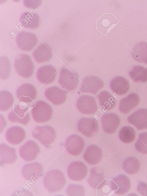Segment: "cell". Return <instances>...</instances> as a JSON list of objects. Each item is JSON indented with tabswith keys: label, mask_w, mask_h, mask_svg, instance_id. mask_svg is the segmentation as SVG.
Wrapping results in <instances>:
<instances>
[{
	"label": "cell",
	"mask_w": 147,
	"mask_h": 196,
	"mask_svg": "<svg viewBox=\"0 0 147 196\" xmlns=\"http://www.w3.org/2000/svg\"><path fill=\"white\" fill-rule=\"evenodd\" d=\"M43 183L45 189L49 192L53 193L61 190L66 183L63 173L59 170H50L45 174Z\"/></svg>",
	"instance_id": "obj_1"
},
{
	"label": "cell",
	"mask_w": 147,
	"mask_h": 196,
	"mask_svg": "<svg viewBox=\"0 0 147 196\" xmlns=\"http://www.w3.org/2000/svg\"><path fill=\"white\" fill-rule=\"evenodd\" d=\"M14 65L17 73L22 77L28 78L32 75L34 65L29 55L23 53L18 54L15 58Z\"/></svg>",
	"instance_id": "obj_2"
},
{
	"label": "cell",
	"mask_w": 147,
	"mask_h": 196,
	"mask_svg": "<svg viewBox=\"0 0 147 196\" xmlns=\"http://www.w3.org/2000/svg\"><path fill=\"white\" fill-rule=\"evenodd\" d=\"M32 136L41 144L48 146L55 140L56 132L54 128L49 125L37 126L32 130Z\"/></svg>",
	"instance_id": "obj_3"
},
{
	"label": "cell",
	"mask_w": 147,
	"mask_h": 196,
	"mask_svg": "<svg viewBox=\"0 0 147 196\" xmlns=\"http://www.w3.org/2000/svg\"><path fill=\"white\" fill-rule=\"evenodd\" d=\"M31 112L34 120L37 122L42 123L47 122L51 119L53 110L47 103L39 101L36 102Z\"/></svg>",
	"instance_id": "obj_4"
},
{
	"label": "cell",
	"mask_w": 147,
	"mask_h": 196,
	"mask_svg": "<svg viewBox=\"0 0 147 196\" xmlns=\"http://www.w3.org/2000/svg\"><path fill=\"white\" fill-rule=\"evenodd\" d=\"M79 81L78 73L63 68L60 72L58 80L59 84L68 91L75 89Z\"/></svg>",
	"instance_id": "obj_5"
},
{
	"label": "cell",
	"mask_w": 147,
	"mask_h": 196,
	"mask_svg": "<svg viewBox=\"0 0 147 196\" xmlns=\"http://www.w3.org/2000/svg\"><path fill=\"white\" fill-rule=\"evenodd\" d=\"M78 131L85 136L92 137L95 136L99 130L98 122L91 118L82 117L77 124Z\"/></svg>",
	"instance_id": "obj_6"
},
{
	"label": "cell",
	"mask_w": 147,
	"mask_h": 196,
	"mask_svg": "<svg viewBox=\"0 0 147 196\" xmlns=\"http://www.w3.org/2000/svg\"><path fill=\"white\" fill-rule=\"evenodd\" d=\"M16 41L19 48L22 51H29L32 50L38 42L37 36L30 32L23 31L16 36Z\"/></svg>",
	"instance_id": "obj_7"
},
{
	"label": "cell",
	"mask_w": 147,
	"mask_h": 196,
	"mask_svg": "<svg viewBox=\"0 0 147 196\" xmlns=\"http://www.w3.org/2000/svg\"><path fill=\"white\" fill-rule=\"evenodd\" d=\"M88 172V169L86 164L80 161L71 162L68 166L67 170L68 177L76 181H81L85 178Z\"/></svg>",
	"instance_id": "obj_8"
},
{
	"label": "cell",
	"mask_w": 147,
	"mask_h": 196,
	"mask_svg": "<svg viewBox=\"0 0 147 196\" xmlns=\"http://www.w3.org/2000/svg\"><path fill=\"white\" fill-rule=\"evenodd\" d=\"M7 118L11 122L26 125L30 120L28 108L19 104L16 105L8 114Z\"/></svg>",
	"instance_id": "obj_9"
},
{
	"label": "cell",
	"mask_w": 147,
	"mask_h": 196,
	"mask_svg": "<svg viewBox=\"0 0 147 196\" xmlns=\"http://www.w3.org/2000/svg\"><path fill=\"white\" fill-rule=\"evenodd\" d=\"M76 106L80 112L87 115L94 114L98 109L95 99L91 96L87 95H82L78 98Z\"/></svg>",
	"instance_id": "obj_10"
},
{
	"label": "cell",
	"mask_w": 147,
	"mask_h": 196,
	"mask_svg": "<svg viewBox=\"0 0 147 196\" xmlns=\"http://www.w3.org/2000/svg\"><path fill=\"white\" fill-rule=\"evenodd\" d=\"M104 86L103 80L95 76H88L83 79L80 91L82 93H89L95 95Z\"/></svg>",
	"instance_id": "obj_11"
},
{
	"label": "cell",
	"mask_w": 147,
	"mask_h": 196,
	"mask_svg": "<svg viewBox=\"0 0 147 196\" xmlns=\"http://www.w3.org/2000/svg\"><path fill=\"white\" fill-rule=\"evenodd\" d=\"M85 145L84 141L81 137L78 134H73L67 138L64 146L69 154L76 156L81 153Z\"/></svg>",
	"instance_id": "obj_12"
},
{
	"label": "cell",
	"mask_w": 147,
	"mask_h": 196,
	"mask_svg": "<svg viewBox=\"0 0 147 196\" xmlns=\"http://www.w3.org/2000/svg\"><path fill=\"white\" fill-rule=\"evenodd\" d=\"M39 145L35 141L30 140L20 147L19 152L21 158L26 161L35 160L40 153Z\"/></svg>",
	"instance_id": "obj_13"
},
{
	"label": "cell",
	"mask_w": 147,
	"mask_h": 196,
	"mask_svg": "<svg viewBox=\"0 0 147 196\" xmlns=\"http://www.w3.org/2000/svg\"><path fill=\"white\" fill-rule=\"evenodd\" d=\"M37 91L34 86L29 83H24L20 86L16 91V95L21 102L29 103L36 98Z\"/></svg>",
	"instance_id": "obj_14"
},
{
	"label": "cell",
	"mask_w": 147,
	"mask_h": 196,
	"mask_svg": "<svg viewBox=\"0 0 147 196\" xmlns=\"http://www.w3.org/2000/svg\"><path fill=\"white\" fill-rule=\"evenodd\" d=\"M43 168L38 162L27 164L24 165L22 170L23 178L26 180L34 181L42 174Z\"/></svg>",
	"instance_id": "obj_15"
},
{
	"label": "cell",
	"mask_w": 147,
	"mask_h": 196,
	"mask_svg": "<svg viewBox=\"0 0 147 196\" xmlns=\"http://www.w3.org/2000/svg\"><path fill=\"white\" fill-rule=\"evenodd\" d=\"M111 190L118 195H123L127 193L131 187L129 178L123 174H120L114 177L110 181Z\"/></svg>",
	"instance_id": "obj_16"
},
{
	"label": "cell",
	"mask_w": 147,
	"mask_h": 196,
	"mask_svg": "<svg viewBox=\"0 0 147 196\" xmlns=\"http://www.w3.org/2000/svg\"><path fill=\"white\" fill-rule=\"evenodd\" d=\"M120 122L119 116L114 113L105 114L101 118L102 129L105 132L109 134H113L116 131Z\"/></svg>",
	"instance_id": "obj_17"
},
{
	"label": "cell",
	"mask_w": 147,
	"mask_h": 196,
	"mask_svg": "<svg viewBox=\"0 0 147 196\" xmlns=\"http://www.w3.org/2000/svg\"><path fill=\"white\" fill-rule=\"evenodd\" d=\"M44 94L47 99L56 105L63 104L67 98L66 91L56 86H52L47 89Z\"/></svg>",
	"instance_id": "obj_18"
},
{
	"label": "cell",
	"mask_w": 147,
	"mask_h": 196,
	"mask_svg": "<svg viewBox=\"0 0 147 196\" xmlns=\"http://www.w3.org/2000/svg\"><path fill=\"white\" fill-rule=\"evenodd\" d=\"M57 74V70L53 66L47 65L38 69L36 77L38 81L42 84H48L55 81Z\"/></svg>",
	"instance_id": "obj_19"
},
{
	"label": "cell",
	"mask_w": 147,
	"mask_h": 196,
	"mask_svg": "<svg viewBox=\"0 0 147 196\" xmlns=\"http://www.w3.org/2000/svg\"><path fill=\"white\" fill-rule=\"evenodd\" d=\"M128 122L134 125L137 130L147 129V109H140L129 116Z\"/></svg>",
	"instance_id": "obj_20"
},
{
	"label": "cell",
	"mask_w": 147,
	"mask_h": 196,
	"mask_svg": "<svg viewBox=\"0 0 147 196\" xmlns=\"http://www.w3.org/2000/svg\"><path fill=\"white\" fill-rule=\"evenodd\" d=\"M7 141L10 144L13 145H18L25 139L26 133L22 127L19 126H13L8 128L5 134Z\"/></svg>",
	"instance_id": "obj_21"
},
{
	"label": "cell",
	"mask_w": 147,
	"mask_h": 196,
	"mask_svg": "<svg viewBox=\"0 0 147 196\" xmlns=\"http://www.w3.org/2000/svg\"><path fill=\"white\" fill-rule=\"evenodd\" d=\"M53 55L52 49L46 43L40 44L32 53L34 59L38 63L49 61L52 58Z\"/></svg>",
	"instance_id": "obj_22"
},
{
	"label": "cell",
	"mask_w": 147,
	"mask_h": 196,
	"mask_svg": "<svg viewBox=\"0 0 147 196\" xmlns=\"http://www.w3.org/2000/svg\"><path fill=\"white\" fill-rule=\"evenodd\" d=\"M102 150L100 147L92 145L87 148L83 155L84 160L88 164L94 165L99 163L102 157Z\"/></svg>",
	"instance_id": "obj_23"
},
{
	"label": "cell",
	"mask_w": 147,
	"mask_h": 196,
	"mask_svg": "<svg viewBox=\"0 0 147 196\" xmlns=\"http://www.w3.org/2000/svg\"><path fill=\"white\" fill-rule=\"evenodd\" d=\"M20 21L22 27L34 30L39 27L40 22V17L35 11L25 12L21 15Z\"/></svg>",
	"instance_id": "obj_24"
},
{
	"label": "cell",
	"mask_w": 147,
	"mask_h": 196,
	"mask_svg": "<svg viewBox=\"0 0 147 196\" xmlns=\"http://www.w3.org/2000/svg\"><path fill=\"white\" fill-rule=\"evenodd\" d=\"M16 150L5 143L0 145V162L1 164H12L17 160Z\"/></svg>",
	"instance_id": "obj_25"
},
{
	"label": "cell",
	"mask_w": 147,
	"mask_h": 196,
	"mask_svg": "<svg viewBox=\"0 0 147 196\" xmlns=\"http://www.w3.org/2000/svg\"><path fill=\"white\" fill-rule=\"evenodd\" d=\"M100 105L104 111H110L114 108L117 100L108 91H103L97 96Z\"/></svg>",
	"instance_id": "obj_26"
},
{
	"label": "cell",
	"mask_w": 147,
	"mask_h": 196,
	"mask_svg": "<svg viewBox=\"0 0 147 196\" xmlns=\"http://www.w3.org/2000/svg\"><path fill=\"white\" fill-rule=\"evenodd\" d=\"M139 101V99L137 95H130L129 97L120 101L119 106V110L123 114H127L137 105Z\"/></svg>",
	"instance_id": "obj_27"
},
{
	"label": "cell",
	"mask_w": 147,
	"mask_h": 196,
	"mask_svg": "<svg viewBox=\"0 0 147 196\" xmlns=\"http://www.w3.org/2000/svg\"><path fill=\"white\" fill-rule=\"evenodd\" d=\"M140 168V164L138 160L136 157L130 156L126 158L122 164L123 170L130 174L137 173Z\"/></svg>",
	"instance_id": "obj_28"
},
{
	"label": "cell",
	"mask_w": 147,
	"mask_h": 196,
	"mask_svg": "<svg viewBox=\"0 0 147 196\" xmlns=\"http://www.w3.org/2000/svg\"><path fill=\"white\" fill-rule=\"evenodd\" d=\"M104 179V174L102 170L100 168L94 167L90 170L88 183L91 187L94 189L100 185Z\"/></svg>",
	"instance_id": "obj_29"
},
{
	"label": "cell",
	"mask_w": 147,
	"mask_h": 196,
	"mask_svg": "<svg viewBox=\"0 0 147 196\" xmlns=\"http://www.w3.org/2000/svg\"><path fill=\"white\" fill-rule=\"evenodd\" d=\"M14 101L12 94L9 91L3 90L0 92V110L4 112L12 106Z\"/></svg>",
	"instance_id": "obj_30"
},
{
	"label": "cell",
	"mask_w": 147,
	"mask_h": 196,
	"mask_svg": "<svg viewBox=\"0 0 147 196\" xmlns=\"http://www.w3.org/2000/svg\"><path fill=\"white\" fill-rule=\"evenodd\" d=\"M136 135L134 129L129 126H125L122 128L119 133V137L120 140L125 143L132 142Z\"/></svg>",
	"instance_id": "obj_31"
},
{
	"label": "cell",
	"mask_w": 147,
	"mask_h": 196,
	"mask_svg": "<svg viewBox=\"0 0 147 196\" xmlns=\"http://www.w3.org/2000/svg\"><path fill=\"white\" fill-rule=\"evenodd\" d=\"M11 65L9 59L3 56L0 58V77L3 80L8 79L11 74Z\"/></svg>",
	"instance_id": "obj_32"
},
{
	"label": "cell",
	"mask_w": 147,
	"mask_h": 196,
	"mask_svg": "<svg viewBox=\"0 0 147 196\" xmlns=\"http://www.w3.org/2000/svg\"><path fill=\"white\" fill-rule=\"evenodd\" d=\"M135 147L139 152L147 154V132L142 133L139 135Z\"/></svg>",
	"instance_id": "obj_33"
},
{
	"label": "cell",
	"mask_w": 147,
	"mask_h": 196,
	"mask_svg": "<svg viewBox=\"0 0 147 196\" xmlns=\"http://www.w3.org/2000/svg\"><path fill=\"white\" fill-rule=\"evenodd\" d=\"M120 82V78L116 77L110 82V87L111 90L116 94L122 95L125 94L127 89L124 87Z\"/></svg>",
	"instance_id": "obj_34"
},
{
	"label": "cell",
	"mask_w": 147,
	"mask_h": 196,
	"mask_svg": "<svg viewBox=\"0 0 147 196\" xmlns=\"http://www.w3.org/2000/svg\"><path fill=\"white\" fill-rule=\"evenodd\" d=\"M67 194L69 196H84L85 191L82 185L76 184H70L66 189Z\"/></svg>",
	"instance_id": "obj_35"
},
{
	"label": "cell",
	"mask_w": 147,
	"mask_h": 196,
	"mask_svg": "<svg viewBox=\"0 0 147 196\" xmlns=\"http://www.w3.org/2000/svg\"><path fill=\"white\" fill-rule=\"evenodd\" d=\"M42 0H24L23 1L24 5L27 8L33 9L39 7L41 4Z\"/></svg>",
	"instance_id": "obj_36"
},
{
	"label": "cell",
	"mask_w": 147,
	"mask_h": 196,
	"mask_svg": "<svg viewBox=\"0 0 147 196\" xmlns=\"http://www.w3.org/2000/svg\"><path fill=\"white\" fill-rule=\"evenodd\" d=\"M137 190L142 195L147 196V184L146 183L140 182L137 186Z\"/></svg>",
	"instance_id": "obj_37"
}]
</instances>
